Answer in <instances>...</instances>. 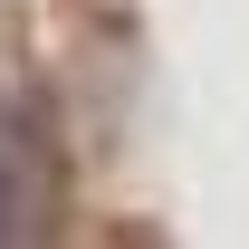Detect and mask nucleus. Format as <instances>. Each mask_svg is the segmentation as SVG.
I'll list each match as a JSON object with an SVG mask.
<instances>
[{
	"instance_id": "f257e3e1",
	"label": "nucleus",
	"mask_w": 249,
	"mask_h": 249,
	"mask_svg": "<svg viewBox=\"0 0 249 249\" xmlns=\"http://www.w3.org/2000/svg\"><path fill=\"white\" fill-rule=\"evenodd\" d=\"M58 220V134L38 96H0V249Z\"/></svg>"
}]
</instances>
